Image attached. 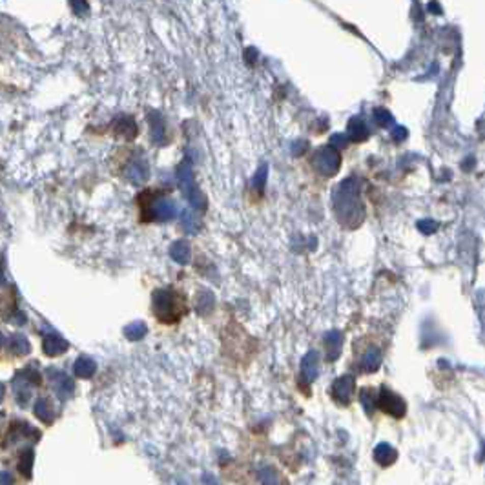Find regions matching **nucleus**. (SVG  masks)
Returning <instances> with one entry per match:
<instances>
[{"mask_svg": "<svg viewBox=\"0 0 485 485\" xmlns=\"http://www.w3.org/2000/svg\"><path fill=\"white\" fill-rule=\"evenodd\" d=\"M334 212L339 224L345 228H358L365 219V205L359 197V181L349 177L337 184L334 192Z\"/></svg>", "mask_w": 485, "mask_h": 485, "instance_id": "f257e3e1", "label": "nucleus"}, {"mask_svg": "<svg viewBox=\"0 0 485 485\" xmlns=\"http://www.w3.org/2000/svg\"><path fill=\"white\" fill-rule=\"evenodd\" d=\"M152 310L153 316L157 318L159 323L162 325H175L188 312L186 305V296L183 290L175 287H166V289H157L152 294Z\"/></svg>", "mask_w": 485, "mask_h": 485, "instance_id": "f03ea898", "label": "nucleus"}, {"mask_svg": "<svg viewBox=\"0 0 485 485\" xmlns=\"http://www.w3.org/2000/svg\"><path fill=\"white\" fill-rule=\"evenodd\" d=\"M142 221H170L175 215V206L166 199L164 190H145L137 197Z\"/></svg>", "mask_w": 485, "mask_h": 485, "instance_id": "7ed1b4c3", "label": "nucleus"}, {"mask_svg": "<svg viewBox=\"0 0 485 485\" xmlns=\"http://www.w3.org/2000/svg\"><path fill=\"white\" fill-rule=\"evenodd\" d=\"M310 164L321 177H332L341 168V153L334 146L325 145L312 153Z\"/></svg>", "mask_w": 485, "mask_h": 485, "instance_id": "20e7f679", "label": "nucleus"}, {"mask_svg": "<svg viewBox=\"0 0 485 485\" xmlns=\"http://www.w3.org/2000/svg\"><path fill=\"white\" fill-rule=\"evenodd\" d=\"M179 184L183 188L184 197L192 203L193 206H199L201 210H205L206 199L195 186V181H193V170H192V162L184 161L183 164L179 166Z\"/></svg>", "mask_w": 485, "mask_h": 485, "instance_id": "39448f33", "label": "nucleus"}, {"mask_svg": "<svg viewBox=\"0 0 485 485\" xmlns=\"http://www.w3.org/2000/svg\"><path fill=\"white\" fill-rule=\"evenodd\" d=\"M376 407H380L381 411L387 414L394 416V418H403L407 411V405L398 394H394L389 389H381L380 394L376 396Z\"/></svg>", "mask_w": 485, "mask_h": 485, "instance_id": "423d86ee", "label": "nucleus"}, {"mask_svg": "<svg viewBox=\"0 0 485 485\" xmlns=\"http://www.w3.org/2000/svg\"><path fill=\"white\" fill-rule=\"evenodd\" d=\"M356 389V380L354 376H341L334 381L332 385V398L336 400L339 405H349L352 396H354Z\"/></svg>", "mask_w": 485, "mask_h": 485, "instance_id": "0eeeda50", "label": "nucleus"}, {"mask_svg": "<svg viewBox=\"0 0 485 485\" xmlns=\"http://www.w3.org/2000/svg\"><path fill=\"white\" fill-rule=\"evenodd\" d=\"M319 374V359H318V352L310 350L308 354L303 358L301 361V380L305 383H312V381L318 378Z\"/></svg>", "mask_w": 485, "mask_h": 485, "instance_id": "6e6552de", "label": "nucleus"}, {"mask_svg": "<svg viewBox=\"0 0 485 485\" xmlns=\"http://www.w3.org/2000/svg\"><path fill=\"white\" fill-rule=\"evenodd\" d=\"M370 131H368L367 124L361 117H352L349 123V128H347V137H349L350 142H361V140L368 139Z\"/></svg>", "mask_w": 485, "mask_h": 485, "instance_id": "1a4fd4ad", "label": "nucleus"}, {"mask_svg": "<svg viewBox=\"0 0 485 485\" xmlns=\"http://www.w3.org/2000/svg\"><path fill=\"white\" fill-rule=\"evenodd\" d=\"M148 123H150V137L155 145H162L164 142V137H166V126H164V121L162 117L157 113V111H152L148 115Z\"/></svg>", "mask_w": 485, "mask_h": 485, "instance_id": "9d476101", "label": "nucleus"}, {"mask_svg": "<svg viewBox=\"0 0 485 485\" xmlns=\"http://www.w3.org/2000/svg\"><path fill=\"white\" fill-rule=\"evenodd\" d=\"M341 345H343V336L337 330H332L325 336V349H327V359L336 361L341 354Z\"/></svg>", "mask_w": 485, "mask_h": 485, "instance_id": "9b49d317", "label": "nucleus"}, {"mask_svg": "<svg viewBox=\"0 0 485 485\" xmlns=\"http://www.w3.org/2000/svg\"><path fill=\"white\" fill-rule=\"evenodd\" d=\"M113 130L117 135L124 137V139H133V137L139 133V130H137V124L135 121L131 117H119L117 121H115L113 124Z\"/></svg>", "mask_w": 485, "mask_h": 485, "instance_id": "f8f14e48", "label": "nucleus"}, {"mask_svg": "<svg viewBox=\"0 0 485 485\" xmlns=\"http://www.w3.org/2000/svg\"><path fill=\"white\" fill-rule=\"evenodd\" d=\"M396 458H398V452H396L389 443H380V445L374 449V460H376L380 465H383V467L392 465L394 462H396Z\"/></svg>", "mask_w": 485, "mask_h": 485, "instance_id": "ddd939ff", "label": "nucleus"}, {"mask_svg": "<svg viewBox=\"0 0 485 485\" xmlns=\"http://www.w3.org/2000/svg\"><path fill=\"white\" fill-rule=\"evenodd\" d=\"M66 349H68V343L61 336H57V334H49V336L44 337V352L48 356L62 354Z\"/></svg>", "mask_w": 485, "mask_h": 485, "instance_id": "4468645a", "label": "nucleus"}, {"mask_svg": "<svg viewBox=\"0 0 485 485\" xmlns=\"http://www.w3.org/2000/svg\"><path fill=\"white\" fill-rule=\"evenodd\" d=\"M170 255L174 261L181 263V265H186L190 263V255H192V248L186 241H175L170 248Z\"/></svg>", "mask_w": 485, "mask_h": 485, "instance_id": "2eb2a0df", "label": "nucleus"}, {"mask_svg": "<svg viewBox=\"0 0 485 485\" xmlns=\"http://www.w3.org/2000/svg\"><path fill=\"white\" fill-rule=\"evenodd\" d=\"M381 365V350H378L376 347H370V349L365 352L361 359V367L365 372H376Z\"/></svg>", "mask_w": 485, "mask_h": 485, "instance_id": "dca6fc26", "label": "nucleus"}, {"mask_svg": "<svg viewBox=\"0 0 485 485\" xmlns=\"http://www.w3.org/2000/svg\"><path fill=\"white\" fill-rule=\"evenodd\" d=\"M95 372V363L90 358H79L75 363V374L80 378H90Z\"/></svg>", "mask_w": 485, "mask_h": 485, "instance_id": "f3484780", "label": "nucleus"}, {"mask_svg": "<svg viewBox=\"0 0 485 485\" xmlns=\"http://www.w3.org/2000/svg\"><path fill=\"white\" fill-rule=\"evenodd\" d=\"M359 402H361L363 409L367 411V414H372L376 409V394L372 389H361L359 392Z\"/></svg>", "mask_w": 485, "mask_h": 485, "instance_id": "a211bd4d", "label": "nucleus"}, {"mask_svg": "<svg viewBox=\"0 0 485 485\" xmlns=\"http://www.w3.org/2000/svg\"><path fill=\"white\" fill-rule=\"evenodd\" d=\"M259 480H261L263 485H279L281 483L279 474H277V471L272 467H263L261 471H259Z\"/></svg>", "mask_w": 485, "mask_h": 485, "instance_id": "6ab92c4d", "label": "nucleus"}, {"mask_svg": "<svg viewBox=\"0 0 485 485\" xmlns=\"http://www.w3.org/2000/svg\"><path fill=\"white\" fill-rule=\"evenodd\" d=\"M124 334H126L130 339H140V337L146 334V325L140 323V321H137V323H131V325H128V327H126Z\"/></svg>", "mask_w": 485, "mask_h": 485, "instance_id": "aec40b11", "label": "nucleus"}, {"mask_svg": "<svg viewBox=\"0 0 485 485\" xmlns=\"http://www.w3.org/2000/svg\"><path fill=\"white\" fill-rule=\"evenodd\" d=\"M374 117H376V123L380 124L381 128H390L394 124L392 115H390L385 108H376V109H374Z\"/></svg>", "mask_w": 485, "mask_h": 485, "instance_id": "412c9836", "label": "nucleus"}, {"mask_svg": "<svg viewBox=\"0 0 485 485\" xmlns=\"http://www.w3.org/2000/svg\"><path fill=\"white\" fill-rule=\"evenodd\" d=\"M11 347H13V350L18 352V354H26L27 350H30V343H27L26 337L20 336V334L11 337Z\"/></svg>", "mask_w": 485, "mask_h": 485, "instance_id": "4be33fe9", "label": "nucleus"}, {"mask_svg": "<svg viewBox=\"0 0 485 485\" xmlns=\"http://www.w3.org/2000/svg\"><path fill=\"white\" fill-rule=\"evenodd\" d=\"M212 303H214V297H212L210 292H201L199 297H197V310L205 314V310L212 308Z\"/></svg>", "mask_w": 485, "mask_h": 485, "instance_id": "5701e85b", "label": "nucleus"}, {"mask_svg": "<svg viewBox=\"0 0 485 485\" xmlns=\"http://www.w3.org/2000/svg\"><path fill=\"white\" fill-rule=\"evenodd\" d=\"M181 223H183V228L186 230V232H195V230H197V221H195V217L190 214V212H184L183 219H181Z\"/></svg>", "mask_w": 485, "mask_h": 485, "instance_id": "b1692460", "label": "nucleus"}, {"mask_svg": "<svg viewBox=\"0 0 485 485\" xmlns=\"http://www.w3.org/2000/svg\"><path fill=\"white\" fill-rule=\"evenodd\" d=\"M265 174H267V166H261L258 174H255V177H253V184H255L258 192H263V188H265V177H267Z\"/></svg>", "mask_w": 485, "mask_h": 485, "instance_id": "393cba45", "label": "nucleus"}, {"mask_svg": "<svg viewBox=\"0 0 485 485\" xmlns=\"http://www.w3.org/2000/svg\"><path fill=\"white\" fill-rule=\"evenodd\" d=\"M418 228H420L421 232L431 234V232H434V230H436L438 224L433 223V221H421V223H418Z\"/></svg>", "mask_w": 485, "mask_h": 485, "instance_id": "a878e982", "label": "nucleus"}, {"mask_svg": "<svg viewBox=\"0 0 485 485\" xmlns=\"http://www.w3.org/2000/svg\"><path fill=\"white\" fill-rule=\"evenodd\" d=\"M13 319H15V323H17V325H24V321H26V316L20 314V312H18V314L15 316Z\"/></svg>", "mask_w": 485, "mask_h": 485, "instance_id": "bb28decb", "label": "nucleus"}, {"mask_svg": "<svg viewBox=\"0 0 485 485\" xmlns=\"http://www.w3.org/2000/svg\"><path fill=\"white\" fill-rule=\"evenodd\" d=\"M73 8L77 9V11H86L88 6L86 4H73Z\"/></svg>", "mask_w": 485, "mask_h": 485, "instance_id": "cd10ccee", "label": "nucleus"}, {"mask_svg": "<svg viewBox=\"0 0 485 485\" xmlns=\"http://www.w3.org/2000/svg\"><path fill=\"white\" fill-rule=\"evenodd\" d=\"M4 281H6V279H4V274H2V270H0V287L4 284Z\"/></svg>", "mask_w": 485, "mask_h": 485, "instance_id": "c85d7f7f", "label": "nucleus"}, {"mask_svg": "<svg viewBox=\"0 0 485 485\" xmlns=\"http://www.w3.org/2000/svg\"><path fill=\"white\" fill-rule=\"evenodd\" d=\"M2 341H4V336H2V332H0V345H2Z\"/></svg>", "mask_w": 485, "mask_h": 485, "instance_id": "c756f323", "label": "nucleus"}]
</instances>
